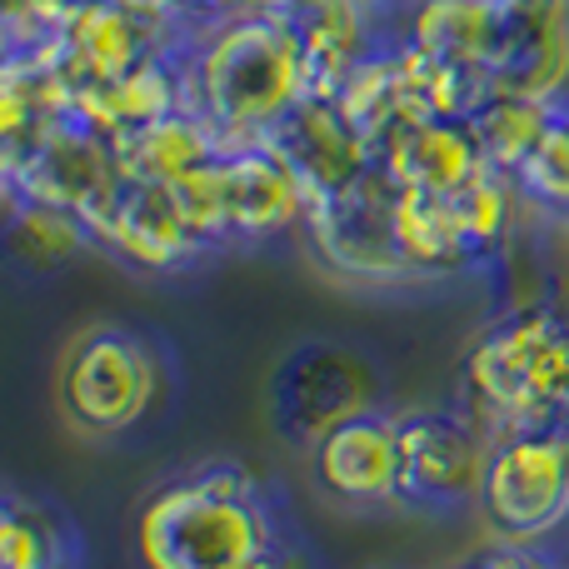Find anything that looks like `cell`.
Segmentation results:
<instances>
[{
	"label": "cell",
	"instance_id": "6da1fadb",
	"mask_svg": "<svg viewBox=\"0 0 569 569\" xmlns=\"http://www.w3.org/2000/svg\"><path fill=\"white\" fill-rule=\"evenodd\" d=\"M190 110L216 126L220 146H256L305 100L300 20L276 10L200 20L186 50Z\"/></svg>",
	"mask_w": 569,
	"mask_h": 569
},
{
	"label": "cell",
	"instance_id": "7a4b0ae2",
	"mask_svg": "<svg viewBox=\"0 0 569 569\" xmlns=\"http://www.w3.org/2000/svg\"><path fill=\"white\" fill-rule=\"evenodd\" d=\"M136 545L146 569H266L276 530L250 475L216 465L150 495Z\"/></svg>",
	"mask_w": 569,
	"mask_h": 569
},
{
	"label": "cell",
	"instance_id": "3957f363",
	"mask_svg": "<svg viewBox=\"0 0 569 569\" xmlns=\"http://www.w3.org/2000/svg\"><path fill=\"white\" fill-rule=\"evenodd\" d=\"M465 390L495 435L565 430L569 425V315L520 305L495 320L465 355Z\"/></svg>",
	"mask_w": 569,
	"mask_h": 569
},
{
	"label": "cell",
	"instance_id": "277c9868",
	"mask_svg": "<svg viewBox=\"0 0 569 569\" xmlns=\"http://www.w3.org/2000/svg\"><path fill=\"white\" fill-rule=\"evenodd\" d=\"M160 390V365L140 335L120 325L86 330L60 360V410L86 435H120L150 410Z\"/></svg>",
	"mask_w": 569,
	"mask_h": 569
},
{
	"label": "cell",
	"instance_id": "5b68a950",
	"mask_svg": "<svg viewBox=\"0 0 569 569\" xmlns=\"http://www.w3.org/2000/svg\"><path fill=\"white\" fill-rule=\"evenodd\" d=\"M480 510L490 530L510 545L560 530L569 520V425L495 435Z\"/></svg>",
	"mask_w": 569,
	"mask_h": 569
},
{
	"label": "cell",
	"instance_id": "8992f818",
	"mask_svg": "<svg viewBox=\"0 0 569 569\" xmlns=\"http://www.w3.org/2000/svg\"><path fill=\"white\" fill-rule=\"evenodd\" d=\"M395 206H400V186L385 176L380 166H370L355 186L335 190L325 200H310L305 230L315 240V256L350 280L390 284L410 280V260L395 236Z\"/></svg>",
	"mask_w": 569,
	"mask_h": 569
},
{
	"label": "cell",
	"instance_id": "52a82bcc",
	"mask_svg": "<svg viewBox=\"0 0 569 569\" xmlns=\"http://www.w3.org/2000/svg\"><path fill=\"white\" fill-rule=\"evenodd\" d=\"M0 170H6V196L70 210V216H80L90 226V236L106 226V216L116 210L120 190H126L116 166V146L76 116H66L30 156L10 160Z\"/></svg>",
	"mask_w": 569,
	"mask_h": 569
},
{
	"label": "cell",
	"instance_id": "ba28073f",
	"mask_svg": "<svg viewBox=\"0 0 569 569\" xmlns=\"http://www.w3.org/2000/svg\"><path fill=\"white\" fill-rule=\"evenodd\" d=\"M375 400H380L375 370L355 350L330 340L295 345L270 380V415H276L284 440L295 445H315L335 425L355 420L365 410H380Z\"/></svg>",
	"mask_w": 569,
	"mask_h": 569
},
{
	"label": "cell",
	"instance_id": "9c48e42d",
	"mask_svg": "<svg viewBox=\"0 0 569 569\" xmlns=\"http://www.w3.org/2000/svg\"><path fill=\"white\" fill-rule=\"evenodd\" d=\"M490 470V430L450 410H415L400 420V505L430 515L480 505Z\"/></svg>",
	"mask_w": 569,
	"mask_h": 569
},
{
	"label": "cell",
	"instance_id": "30bf717a",
	"mask_svg": "<svg viewBox=\"0 0 569 569\" xmlns=\"http://www.w3.org/2000/svg\"><path fill=\"white\" fill-rule=\"evenodd\" d=\"M266 146L295 170V180L305 186L310 200H325L335 190L355 186L375 166V146L365 140V130L345 116L340 100L320 96H305L266 136Z\"/></svg>",
	"mask_w": 569,
	"mask_h": 569
},
{
	"label": "cell",
	"instance_id": "8fae6325",
	"mask_svg": "<svg viewBox=\"0 0 569 569\" xmlns=\"http://www.w3.org/2000/svg\"><path fill=\"white\" fill-rule=\"evenodd\" d=\"M315 485L340 505L400 500V420L365 410L310 445Z\"/></svg>",
	"mask_w": 569,
	"mask_h": 569
},
{
	"label": "cell",
	"instance_id": "7c38bea8",
	"mask_svg": "<svg viewBox=\"0 0 569 569\" xmlns=\"http://www.w3.org/2000/svg\"><path fill=\"white\" fill-rule=\"evenodd\" d=\"M96 246H110L120 260L140 270H180L206 256V240L186 220L170 186H126L106 226L96 230Z\"/></svg>",
	"mask_w": 569,
	"mask_h": 569
},
{
	"label": "cell",
	"instance_id": "4fadbf2b",
	"mask_svg": "<svg viewBox=\"0 0 569 569\" xmlns=\"http://www.w3.org/2000/svg\"><path fill=\"white\" fill-rule=\"evenodd\" d=\"M226 170V226L230 240H266L280 236L290 226H305L310 216V196L295 180V170L284 166L266 140L256 146H236L220 156Z\"/></svg>",
	"mask_w": 569,
	"mask_h": 569
},
{
	"label": "cell",
	"instance_id": "5bb4252c",
	"mask_svg": "<svg viewBox=\"0 0 569 569\" xmlns=\"http://www.w3.org/2000/svg\"><path fill=\"white\" fill-rule=\"evenodd\" d=\"M176 110H190L186 56H146L126 76L96 80V86L76 90V100H70V116L86 120L106 140L150 126V120H166Z\"/></svg>",
	"mask_w": 569,
	"mask_h": 569
},
{
	"label": "cell",
	"instance_id": "9a60e30c",
	"mask_svg": "<svg viewBox=\"0 0 569 569\" xmlns=\"http://www.w3.org/2000/svg\"><path fill=\"white\" fill-rule=\"evenodd\" d=\"M70 116V80L56 46L6 50L0 66V166L30 156Z\"/></svg>",
	"mask_w": 569,
	"mask_h": 569
},
{
	"label": "cell",
	"instance_id": "2e32d148",
	"mask_svg": "<svg viewBox=\"0 0 569 569\" xmlns=\"http://www.w3.org/2000/svg\"><path fill=\"white\" fill-rule=\"evenodd\" d=\"M375 166L400 190H440V196H455L480 170H490V160H485L470 120H410V126H400L375 150Z\"/></svg>",
	"mask_w": 569,
	"mask_h": 569
},
{
	"label": "cell",
	"instance_id": "e0dca14e",
	"mask_svg": "<svg viewBox=\"0 0 569 569\" xmlns=\"http://www.w3.org/2000/svg\"><path fill=\"white\" fill-rule=\"evenodd\" d=\"M385 6L375 0H320L300 16V46H305V96L340 100L350 76L385 46L375 30Z\"/></svg>",
	"mask_w": 569,
	"mask_h": 569
},
{
	"label": "cell",
	"instance_id": "ac0fdd59",
	"mask_svg": "<svg viewBox=\"0 0 569 569\" xmlns=\"http://www.w3.org/2000/svg\"><path fill=\"white\" fill-rule=\"evenodd\" d=\"M116 146V166L126 186H176L190 170L210 166L216 156H226L216 126L196 110H176L166 120H150L140 130L110 140Z\"/></svg>",
	"mask_w": 569,
	"mask_h": 569
},
{
	"label": "cell",
	"instance_id": "d6986e66",
	"mask_svg": "<svg viewBox=\"0 0 569 569\" xmlns=\"http://www.w3.org/2000/svg\"><path fill=\"white\" fill-rule=\"evenodd\" d=\"M410 46L425 56L450 60V66L490 70L500 50V0H410L405 6V30Z\"/></svg>",
	"mask_w": 569,
	"mask_h": 569
},
{
	"label": "cell",
	"instance_id": "ffe728a7",
	"mask_svg": "<svg viewBox=\"0 0 569 569\" xmlns=\"http://www.w3.org/2000/svg\"><path fill=\"white\" fill-rule=\"evenodd\" d=\"M395 236H400V250L415 276H455V270L480 266L470 236H465L460 206L440 190H400Z\"/></svg>",
	"mask_w": 569,
	"mask_h": 569
},
{
	"label": "cell",
	"instance_id": "44dd1931",
	"mask_svg": "<svg viewBox=\"0 0 569 569\" xmlns=\"http://www.w3.org/2000/svg\"><path fill=\"white\" fill-rule=\"evenodd\" d=\"M6 206H10V250L30 270H60L86 246H96L90 226L80 216H70V210L20 200V196H6Z\"/></svg>",
	"mask_w": 569,
	"mask_h": 569
},
{
	"label": "cell",
	"instance_id": "7402d4cb",
	"mask_svg": "<svg viewBox=\"0 0 569 569\" xmlns=\"http://www.w3.org/2000/svg\"><path fill=\"white\" fill-rule=\"evenodd\" d=\"M555 110L560 106H545V100L505 96V90H495V96L470 116V130H475V140H480L485 160H490L495 170H505V176H515V170L525 166V156L540 146V136H545V126L555 120Z\"/></svg>",
	"mask_w": 569,
	"mask_h": 569
},
{
	"label": "cell",
	"instance_id": "603a6c76",
	"mask_svg": "<svg viewBox=\"0 0 569 569\" xmlns=\"http://www.w3.org/2000/svg\"><path fill=\"white\" fill-rule=\"evenodd\" d=\"M520 186L515 176L505 170H480L465 190H455V206H460V220H465V236L475 246V260H490L495 250L510 240L515 230V210H520Z\"/></svg>",
	"mask_w": 569,
	"mask_h": 569
},
{
	"label": "cell",
	"instance_id": "cb8c5ba5",
	"mask_svg": "<svg viewBox=\"0 0 569 569\" xmlns=\"http://www.w3.org/2000/svg\"><path fill=\"white\" fill-rule=\"evenodd\" d=\"M70 535L46 505L10 500L0 525V569H66Z\"/></svg>",
	"mask_w": 569,
	"mask_h": 569
},
{
	"label": "cell",
	"instance_id": "d4e9b609",
	"mask_svg": "<svg viewBox=\"0 0 569 569\" xmlns=\"http://www.w3.org/2000/svg\"><path fill=\"white\" fill-rule=\"evenodd\" d=\"M525 206L545 210V216L569 220V106L555 110V120L545 126L540 146L525 156V166L515 170Z\"/></svg>",
	"mask_w": 569,
	"mask_h": 569
},
{
	"label": "cell",
	"instance_id": "484cf974",
	"mask_svg": "<svg viewBox=\"0 0 569 569\" xmlns=\"http://www.w3.org/2000/svg\"><path fill=\"white\" fill-rule=\"evenodd\" d=\"M170 190H176L180 210H186V220L196 226V236L206 240V246L230 240V226H226V170H220V156L210 160V166L190 170V176L176 180Z\"/></svg>",
	"mask_w": 569,
	"mask_h": 569
},
{
	"label": "cell",
	"instance_id": "4316f807",
	"mask_svg": "<svg viewBox=\"0 0 569 569\" xmlns=\"http://www.w3.org/2000/svg\"><path fill=\"white\" fill-rule=\"evenodd\" d=\"M320 0H256L250 10H276V16H290V20H300L305 10H315Z\"/></svg>",
	"mask_w": 569,
	"mask_h": 569
},
{
	"label": "cell",
	"instance_id": "83f0119b",
	"mask_svg": "<svg viewBox=\"0 0 569 569\" xmlns=\"http://www.w3.org/2000/svg\"><path fill=\"white\" fill-rule=\"evenodd\" d=\"M375 6H410V0H375Z\"/></svg>",
	"mask_w": 569,
	"mask_h": 569
},
{
	"label": "cell",
	"instance_id": "f1b7e54d",
	"mask_svg": "<svg viewBox=\"0 0 569 569\" xmlns=\"http://www.w3.org/2000/svg\"><path fill=\"white\" fill-rule=\"evenodd\" d=\"M180 6H190V10H196V0H180Z\"/></svg>",
	"mask_w": 569,
	"mask_h": 569
},
{
	"label": "cell",
	"instance_id": "f546056e",
	"mask_svg": "<svg viewBox=\"0 0 569 569\" xmlns=\"http://www.w3.org/2000/svg\"><path fill=\"white\" fill-rule=\"evenodd\" d=\"M475 569H480V565H475Z\"/></svg>",
	"mask_w": 569,
	"mask_h": 569
}]
</instances>
